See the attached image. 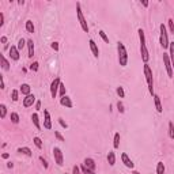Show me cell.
<instances>
[{
	"label": "cell",
	"mask_w": 174,
	"mask_h": 174,
	"mask_svg": "<svg viewBox=\"0 0 174 174\" xmlns=\"http://www.w3.org/2000/svg\"><path fill=\"white\" fill-rule=\"evenodd\" d=\"M139 33V38H140V53H142V60H143L144 64H147L150 60V53H148V49L146 46V38H144V31L142 29L138 30Z\"/></svg>",
	"instance_id": "cell-1"
},
{
	"label": "cell",
	"mask_w": 174,
	"mask_h": 174,
	"mask_svg": "<svg viewBox=\"0 0 174 174\" xmlns=\"http://www.w3.org/2000/svg\"><path fill=\"white\" fill-rule=\"evenodd\" d=\"M117 51H118V63L121 67H127L128 64V53L125 49V45L123 42H117Z\"/></svg>",
	"instance_id": "cell-2"
},
{
	"label": "cell",
	"mask_w": 174,
	"mask_h": 174,
	"mask_svg": "<svg viewBox=\"0 0 174 174\" xmlns=\"http://www.w3.org/2000/svg\"><path fill=\"white\" fill-rule=\"evenodd\" d=\"M144 75H146V80L148 84V90L150 92L154 95V80H152V71L150 68L148 64H144Z\"/></svg>",
	"instance_id": "cell-3"
},
{
	"label": "cell",
	"mask_w": 174,
	"mask_h": 174,
	"mask_svg": "<svg viewBox=\"0 0 174 174\" xmlns=\"http://www.w3.org/2000/svg\"><path fill=\"white\" fill-rule=\"evenodd\" d=\"M76 15H78V19H79V23H80V26H82L83 31H88V25H87L86 19H84V15H83L82 12V5H80V3H76Z\"/></svg>",
	"instance_id": "cell-4"
},
{
	"label": "cell",
	"mask_w": 174,
	"mask_h": 174,
	"mask_svg": "<svg viewBox=\"0 0 174 174\" xmlns=\"http://www.w3.org/2000/svg\"><path fill=\"white\" fill-rule=\"evenodd\" d=\"M159 29H161V45L163 49H167L170 45V41H169V37H167V30H166V26L162 23V25L159 26Z\"/></svg>",
	"instance_id": "cell-5"
},
{
	"label": "cell",
	"mask_w": 174,
	"mask_h": 174,
	"mask_svg": "<svg viewBox=\"0 0 174 174\" xmlns=\"http://www.w3.org/2000/svg\"><path fill=\"white\" fill-rule=\"evenodd\" d=\"M60 83H61L60 78H56V79L52 82V84H51V95H52V98L57 97V90L60 88Z\"/></svg>",
	"instance_id": "cell-6"
},
{
	"label": "cell",
	"mask_w": 174,
	"mask_h": 174,
	"mask_svg": "<svg viewBox=\"0 0 174 174\" xmlns=\"http://www.w3.org/2000/svg\"><path fill=\"white\" fill-rule=\"evenodd\" d=\"M163 63H165V67H166V71H167L169 78H173V65H171L169 55H166V53H163Z\"/></svg>",
	"instance_id": "cell-7"
},
{
	"label": "cell",
	"mask_w": 174,
	"mask_h": 174,
	"mask_svg": "<svg viewBox=\"0 0 174 174\" xmlns=\"http://www.w3.org/2000/svg\"><path fill=\"white\" fill-rule=\"evenodd\" d=\"M53 156H55V161H56V163L59 165V166H63L64 158H63L61 150L59 148V147H55V148H53Z\"/></svg>",
	"instance_id": "cell-8"
},
{
	"label": "cell",
	"mask_w": 174,
	"mask_h": 174,
	"mask_svg": "<svg viewBox=\"0 0 174 174\" xmlns=\"http://www.w3.org/2000/svg\"><path fill=\"white\" fill-rule=\"evenodd\" d=\"M121 161H123V163L128 167V169H133L135 167V165H133V162H132V159L129 158L127 154L124 152V154H121Z\"/></svg>",
	"instance_id": "cell-9"
},
{
	"label": "cell",
	"mask_w": 174,
	"mask_h": 174,
	"mask_svg": "<svg viewBox=\"0 0 174 174\" xmlns=\"http://www.w3.org/2000/svg\"><path fill=\"white\" fill-rule=\"evenodd\" d=\"M34 102H36V97H34L33 94L27 95L26 98H23V106H25V108H30V106H33V103Z\"/></svg>",
	"instance_id": "cell-10"
},
{
	"label": "cell",
	"mask_w": 174,
	"mask_h": 174,
	"mask_svg": "<svg viewBox=\"0 0 174 174\" xmlns=\"http://www.w3.org/2000/svg\"><path fill=\"white\" fill-rule=\"evenodd\" d=\"M44 116H45V120H44V128H45V129H51L52 128L51 114H49L48 110H44Z\"/></svg>",
	"instance_id": "cell-11"
},
{
	"label": "cell",
	"mask_w": 174,
	"mask_h": 174,
	"mask_svg": "<svg viewBox=\"0 0 174 174\" xmlns=\"http://www.w3.org/2000/svg\"><path fill=\"white\" fill-rule=\"evenodd\" d=\"M10 57L12 60H15V61L19 60V51H18V46H11L10 48Z\"/></svg>",
	"instance_id": "cell-12"
},
{
	"label": "cell",
	"mask_w": 174,
	"mask_h": 174,
	"mask_svg": "<svg viewBox=\"0 0 174 174\" xmlns=\"http://www.w3.org/2000/svg\"><path fill=\"white\" fill-rule=\"evenodd\" d=\"M84 166H86L87 169H90L91 170V171H94V170H95V167H97V166H95V162H94V159H91V158H86L84 159Z\"/></svg>",
	"instance_id": "cell-13"
},
{
	"label": "cell",
	"mask_w": 174,
	"mask_h": 174,
	"mask_svg": "<svg viewBox=\"0 0 174 174\" xmlns=\"http://www.w3.org/2000/svg\"><path fill=\"white\" fill-rule=\"evenodd\" d=\"M60 103H61L63 106H65V108H72L74 105H72V101L69 97H67V95H64V97L60 98Z\"/></svg>",
	"instance_id": "cell-14"
},
{
	"label": "cell",
	"mask_w": 174,
	"mask_h": 174,
	"mask_svg": "<svg viewBox=\"0 0 174 174\" xmlns=\"http://www.w3.org/2000/svg\"><path fill=\"white\" fill-rule=\"evenodd\" d=\"M88 44H90V49H91L94 57H98L99 56V51H98V46H97V44H95V41H94V40H90Z\"/></svg>",
	"instance_id": "cell-15"
},
{
	"label": "cell",
	"mask_w": 174,
	"mask_h": 174,
	"mask_svg": "<svg viewBox=\"0 0 174 174\" xmlns=\"http://www.w3.org/2000/svg\"><path fill=\"white\" fill-rule=\"evenodd\" d=\"M154 101H155V108H156V112L162 113V112H163V109H162V105H161V98H159V95L154 94Z\"/></svg>",
	"instance_id": "cell-16"
},
{
	"label": "cell",
	"mask_w": 174,
	"mask_h": 174,
	"mask_svg": "<svg viewBox=\"0 0 174 174\" xmlns=\"http://www.w3.org/2000/svg\"><path fill=\"white\" fill-rule=\"evenodd\" d=\"M27 51H29V57H33L34 56V42L33 40H27Z\"/></svg>",
	"instance_id": "cell-17"
},
{
	"label": "cell",
	"mask_w": 174,
	"mask_h": 174,
	"mask_svg": "<svg viewBox=\"0 0 174 174\" xmlns=\"http://www.w3.org/2000/svg\"><path fill=\"white\" fill-rule=\"evenodd\" d=\"M30 90H31V88H30V86H29L27 83H23V84L21 86V88H19V91H21L23 95H26V97H27V95H30Z\"/></svg>",
	"instance_id": "cell-18"
},
{
	"label": "cell",
	"mask_w": 174,
	"mask_h": 174,
	"mask_svg": "<svg viewBox=\"0 0 174 174\" xmlns=\"http://www.w3.org/2000/svg\"><path fill=\"white\" fill-rule=\"evenodd\" d=\"M108 162L110 166H114L116 165V154L113 152V151H109L108 154Z\"/></svg>",
	"instance_id": "cell-19"
},
{
	"label": "cell",
	"mask_w": 174,
	"mask_h": 174,
	"mask_svg": "<svg viewBox=\"0 0 174 174\" xmlns=\"http://www.w3.org/2000/svg\"><path fill=\"white\" fill-rule=\"evenodd\" d=\"M169 49H170V61H171V65H173V69H174V42H170L169 45Z\"/></svg>",
	"instance_id": "cell-20"
},
{
	"label": "cell",
	"mask_w": 174,
	"mask_h": 174,
	"mask_svg": "<svg viewBox=\"0 0 174 174\" xmlns=\"http://www.w3.org/2000/svg\"><path fill=\"white\" fill-rule=\"evenodd\" d=\"M31 120H33V124H34V127L37 129H41V125H40V118H38V114L34 113L33 116H31Z\"/></svg>",
	"instance_id": "cell-21"
},
{
	"label": "cell",
	"mask_w": 174,
	"mask_h": 174,
	"mask_svg": "<svg viewBox=\"0 0 174 174\" xmlns=\"http://www.w3.org/2000/svg\"><path fill=\"white\" fill-rule=\"evenodd\" d=\"M18 152L25 154L26 156H31L33 155V152H31V150L29 147H21V148H18Z\"/></svg>",
	"instance_id": "cell-22"
},
{
	"label": "cell",
	"mask_w": 174,
	"mask_h": 174,
	"mask_svg": "<svg viewBox=\"0 0 174 174\" xmlns=\"http://www.w3.org/2000/svg\"><path fill=\"white\" fill-rule=\"evenodd\" d=\"M0 60H1V68H3L4 71H8V69H10V63L5 60L4 56H0Z\"/></svg>",
	"instance_id": "cell-23"
},
{
	"label": "cell",
	"mask_w": 174,
	"mask_h": 174,
	"mask_svg": "<svg viewBox=\"0 0 174 174\" xmlns=\"http://www.w3.org/2000/svg\"><path fill=\"white\" fill-rule=\"evenodd\" d=\"M26 31L27 33H34V25L31 21H26Z\"/></svg>",
	"instance_id": "cell-24"
},
{
	"label": "cell",
	"mask_w": 174,
	"mask_h": 174,
	"mask_svg": "<svg viewBox=\"0 0 174 174\" xmlns=\"http://www.w3.org/2000/svg\"><path fill=\"white\" fill-rule=\"evenodd\" d=\"M163 173H165L163 162H158V165H156V174H163Z\"/></svg>",
	"instance_id": "cell-25"
},
{
	"label": "cell",
	"mask_w": 174,
	"mask_h": 174,
	"mask_svg": "<svg viewBox=\"0 0 174 174\" xmlns=\"http://www.w3.org/2000/svg\"><path fill=\"white\" fill-rule=\"evenodd\" d=\"M118 146H120V133H116L114 135V142H113V147L114 148H118Z\"/></svg>",
	"instance_id": "cell-26"
},
{
	"label": "cell",
	"mask_w": 174,
	"mask_h": 174,
	"mask_svg": "<svg viewBox=\"0 0 174 174\" xmlns=\"http://www.w3.org/2000/svg\"><path fill=\"white\" fill-rule=\"evenodd\" d=\"M5 114H7V108H5L4 103H1V105H0V117L4 118Z\"/></svg>",
	"instance_id": "cell-27"
},
{
	"label": "cell",
	"mask_w": 174,
	"mask_h": 174,
	"mask_svg": "<svg viewBox=\"0 0 174 174\" xmlns=\"http://www.w3.org/2000/svg\"><path fill=\"white\" fill-rule=\"evenodd\" d=\"M169 138L174 139V124L171 121L169 123Z\"/></svg>",
	"instance_id": "cell-28"
},
{
	"label": "cell",
	"mask_w": 174,
	"mask_h": 174,
	"mask_svg": "<svg viewBox=\"0 0 174 174\" xmlns=\"http://www.w3.org/2000/svg\"><path fill=\"white\" fill-rule=\"evenodd\" d=\"M11 121L14 124L19 123V114H18V113H11Z\"/></svg>",
	"instance_id": "cell-29"
},
{
	"label": "cell",
	"mask_w": 174,
	"mask_h": 174,
	"mask_svg": "<svg viewBox=\"0 0 174 174\" xmlns=\"http://www.w3.org/2000/svg\"><path fill=\"white\" fill-rule=\"evenodd\" d=\"M33 142H34V144L37 146V148H42V140L38 136H36V138L33 139Z\"/></svg>",
	"instance_id": "cell-30"
},
{
	"label": "cell",
	"mask_w": 174,
	"mask_h": 174,
	"mask_svg": "<svg viewBox=\"0 0 174 174\" xmlns=\"http://www.w3.org/2000/svg\"><path fill=\"white\" fill-rule=\"evenodd\" d=\"M18 97H19V91H18V90H12V92H11V98H12L14 102H16V101L19 99Z\"/></svg>",
	"instance_id": "cell-31"
},
{
	"label": "cell",
	"mask_w": 174,
	"mask_h": 174,
	"mask_svg": "<svg viewBox=\"0 0 174 174\" xmlns=\"http://www.w3.org/2000/svg\"><path fill=\"white\" fill-rule=\"evenodd\" d=\"M25 45H27V41H25L23 38H21V40L18 41V51H22Z\"/></svg>",
	"instance_id": "cell-32"
},
{
	"label": "cell",
	"mask_w": 174,
	"mask_h": 174,
	"mask_svg": "<svg viewBox=\"0 0 174 174\" xmlns=\"http://www.w3.org/2000/svg\"><path fill=\"white\" fill-rule=\"evenodd\" d=\"M116 91H117V94H118V97H120V98H124V97H125V92H124V88H123L121 86H118Z\"/></svg>",
	"instance_id": "cell-33"
},
{
	"label": "cell",
	"mask_w": 174,
	"mask_h": 174,
	"mask_svg": "<svg viewBox=\"0 0 174 174\" xmlns=\"http://www.w3.org/2000/svg\"><path fill=\"white\" fill-rule=\"evenodd\" d=\"M99 36H101V38H102L105 42H109V37L106 36V33H105L103 30H99Z\"/></svg>",
	"instance_id": "cell-34"
},
{
	"label": "cell",
	"mask_w": 174,
	"mask_h": 174,
	"mask_svg": "<svg viewBox=\"0 0 174 174\" xmlns=\"http://www.w3.org/2000/svg\"><path fill=\"white\" fill-rule=\"evenodd\" d=\"M117 109H118V112H120V113H124V112H125V109H124V105H123V102H121V101H118V102H117Z\"/></svg>",
	"instance_id": "cell-35"
},
{
	"label": "cell",
	"mask_w": 174,
	"mask_h": 174,
	"mask_svg": "<svg viewBox=\"0 0 174 174\" xmlns=\"http://www.w3.org/2000/svg\"><path fill=\"white\" fill-rule=\"evenodd\" d=\"M59 90H60V95L64 97V95H65V86H64L63 83H60V88H59Z\"/></svg>",
	"instance_id": "cell-36"
},
{
	"label": "cell",
	"mask_w": 174,
	"mask_h": 174,
	"mask_svg": "<svg viewBox=\"0 0 174 174\" xmlns=\"http://www.w3.org/2000/svg\"><path fill=\"white\" fill-rule=\"evenodd\" d=\"M82 171H83V173H84V174H95V173H94V171H91V170H90V169H87V167H86V166H84V165H83V166H82Z\"/></svg>",
	"instance_id": "cell-37"
},
{
	"label": "cell",
	"mask_w": 174,
	"mask_h": 174,
	"mask_svg": "<svg viewBox=\"0 0 174 174\" xmlns=\"http://www.w3.org/2000/svg\"><path fill=\"white\" fill-rule=\"evenodd\" d=\"M169 29H170V33H174V21L173 19H169Z\"/></svg>",
	"instance_id": "cell-38"
},
{
	"label": "cell",
	"mask_w": 174,
	"mask_h": 174,
	"mask_svg": "<svg viewBox=\"0 0 174 174\" xmlns=\"http://www.w3.org/2000/svg\"><path fill=\"white\" fill-rule=\"evenodd\" d=\"M30 69H31V71H34V72L38 71V63H37V61L33 63V64L30 65Z\"/></svg>",
	"instance_id": "cell-39"
},
{
	"label": "cell",
	"mask_w": 174,
	"mask_h": 174,
	"mask_svg": "<svg viewBox=\"0 0 174 174\" xmlns=\"http://www.w3.org/2000/svg\"><path fill=\"white\" fill-rule=\"evenodd\" d=\"M59 124H60V125H61V127H63V128H64V129H67V128H68V124H67L65 121L63 120V118H59Z\"/></svg>",
	"instance_id": "cell-40"
},
{
	"label": "cell",
	"mask_w": 174,
	"mask_h": 174,
	"mask_svg": "<svg viewBox=\"0 0 174 174\" xmlns=\"http://www.w3.org/2000/svg\"><path fill=\"white\" fill-rule=\"evenodd\" d=\"M55 136H56V138L59 139L60 142H65V139H64V138H63V136H61V133H60V132H57V131H56V132H55Z\"/></svg>",
	"instance_id": "cell-41"
},
{
	"label": "cell",
	"mask_w": 174,
	"mask_h": 174,
	"mask_svg": "<svg viewBox=\"0 0 174 174\" xmlns=\"http://www.w3.org/2000/svg\"><path fill=\"white\" fill-rule=\"evenodd\" d=\"M52 49H55V51H59V42H52Z\"/></svg>",
	"instance_id": "cell-42"
},
{
	"label": "cell",
	"mask_w": 174,
	"mask_h": 174,
	"mask_svg": "<svg viewBox=\"0 0 174 174\" xmlns=\"http://www.w3.org/2000/svg\"><path fill=\"white\" fill-rule=\"evenodd\" d=\"M4 25V14L3 12H0V26Z\"/></svg>",
	"instance_id": "cell-43"
},
{
	"label": "cell",
	"mask_w": 174,
	"mask_h": 174,
	"mask_svg": "<svg viewBox=\"0 0 174 174\" xmlns=\"http://www.w3.org/2000/svg\"><path fill=\"white\" fill-rule=\"evenodd\" d=\"M40 161L42 162V165H44V167H45V169H48V162H46L45 159L42 158V156H40Z\"/></svg>",
	"instance_id": "cell-44"
},
{
	"label": "cell",
	"mask_w": 174,
	"mask_h": 174,
	"mask_svg": "<svg viewBox=\"0 0 174 174\" xmlns=\"http://www.w3.org/2000/svg\"><path fill=\"white\" fill-rule=\"evenodd\" d=\"M0 82H1V90H4L5 84H4V79H3V76H0Z\"/></svg>",
	"instance_id": "cell-45"
},
{
	"label": "cell",
	"mask_w": 174,
	"mask_h": 174,
	"mask_svg": "<svg viewBox=\"0 0 174 174\" xmlns=\"http://www.w3.org/2000/svg\"><path fill=\"white\" fill-rule=\"evenodd\" d=\"M72 171H74V174H79V167H78V166H74Z\"/></svg>",
	"instance_id": "cell-46"
},
{
	"label": "cell",
	"mask_w": 174,
	"mask_h": 174,
	"mask_svg": "<svg viewBox=\"0 0 174 174\" xmlns=\"http://www.w3.org/2000/svg\"><path fill=\"white\" fill-rule=\"evenodd\" d=\"M1 158H3V159H8V158H10V154L4 152V154H3V155H1Z\"/></svg>",
	"instance_id": "cell-47"
},
{
	"label": "cell",
	"mask_w": 174,
	"mask_h": 174,
	"mask_svg": "<svg viewBox=\"0 0 174 174\" xmlns=\"http://www.w3.org/2000/svg\"><path fill=\"white\" fill-rule=\"evenodd\" d=\"M36 108H37V110H40V109H41V102H40V101H37V102H36Z\"/></svg>",
	"instance_id": "cell-48"
},
{
	"label": "cell",
	"mask_w": 174,
	"mask_h": 174,
	"mask_svg": "<svg viewBox=\"0 0 174 174\" xmlns=\"http://www.w3.org/2000/svg\"><path fill=\"white\" fill-rule=\"evenodd\" d=\"M0 41H1V44H5V42H7V37H1V38H0Z\"/></svg>",
	"instance_id": "cell-49"
},
{
	"label": "cell",
	"mask_w": 174,
	"mask_h": 174,
	"mask_svg": "<svg viewBox=\"0 0 174 174\" xmlns=\"http://www.w3.org/2000/svg\"><path fill=\"white\" fill-rule=\"evenodd\" d=\"M7 167H10V169H12V167H14V163H11V162H8V163H7Z\"/></svg>",
	"instance_id": "cell-50"
},
{
	"label": "cell",
	"mask_w": 174,
	"mask_h": 174,
	"mask_svg": "<svg viewBox=\"0 0 174 174\" xmlns=\"http://www.w3.org/2000/svg\"><path fill=\"white\" fill-rule=\"evenodd\" d=\"M133 174H140V173H138V171H133Z\"/></svg>",
	"instance_id": "cell-51"
},
{
	"label": "cell",
	"mask_w": 174,
	"mask_h": 174,
	"mask_svg": "<svg viewBox=\"0 0 174 174\" xmlns=\"http://www.w3.org/2000/svg\"><path fill=\"white\" fill-rule=\"evenodd\" d=\"M64 174H67V173H64Z\"/></svg>",
	"instance_id": "cell-52"
}]
</instances>
